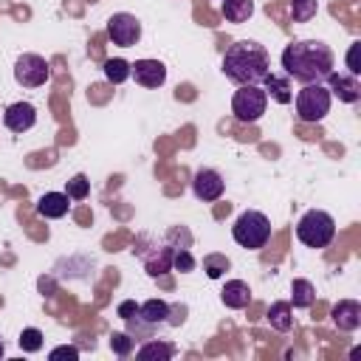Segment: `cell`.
Masks as SVG:
<instances>
[{"instance_id": "13", "label": "cell", "mask_w": 361, "mask_h": 361, "mask_svg": "<svg viewBox=\"0 0 361 361\" xmlns=\"http://www.w3.org/2000/svg\"><path fill=\"white\" fill-rule=\"evenodd\" d=\"M330 322L341 330V333H353L361 327V302L355 299H341L333 305L330 310Z\"/></svg>"}, {"instance_id": "12", "label": "cell", "mask_w": 361, "mask_h": 361, "mask_svg": "<svg viewBox=\"0 0 361 361\" xmlns=\"http://www.w3.org/2000/svg\"><path fill=\"white\" fill-rule=\"evenodd\" d=\"M327 90H330V96H336L338 102H347V104H355L358 99H361V82H358V76H350V73H330L327 79Z\"/></svg>"}, {"instance_id": "1", "label": "cell", "mask_w": 361, "mask_h": 361, "mask_svg": "<svg viewBox=\"0 0 361 361\" xmlns=\"http://www.w3.org/2000/svg\"><path fill=\"white\" fill-rule=\"evenodd\" d=\"M282 68H285L288 79L313 85V82H324L336 71V56H333L330 45L322 39H296V42L285 45Z\"/></svg>"}, {"instance_id": "6", "label": "cell", "mask_w": 361, "mask_h": 361, "mask_svg": "<svg viewBox=\"0 0 361 361\" xmlns=\"http://www.w3.org/2000/svg\"><path fill=\"white\" fill-rule=\"evenodd\" d=\"M265 107H268V96L259 85H240L234 99H231V113L243 124L259 121L265 116Z\"/></svg>"}, {"instance_id": "4", "label": "cell", "mask_w": 361, "mask_h": 361, "mask_svg": "<svg viewBox=\"0 0 361 361\" xmlns=\"http://www.w3.org/2000/svg\"><path fill=\"white\" fill-rule=\"evenodd\" d=\"M296 237L307 248H327L336 237V220L324 209H307L296 223Z\"/></svg>"}, {"instance_id": "32", "label": "cell", "mask_w": 361, "mask_h": 361, "mask_svg": "<svg viewBox=\"0 0 361 361\" xmlns=\"http://www.w3.org/2000/svg\"><path fill=\"white\" fill-rule=\"evenodd\" d=\"M116 313L127 322V319H133V316H138V302L135 299H124V302H118V307H116Z\"/></svg>"}, {"instance_id": "31", "label": "cell", "mask_w": 361, "mask_h": 361, "mask_svg": "<svg viewBox=\"0 0 361 361\" xmlns=\"http://www.w3.org/2000/svg\"><path fill=\"white\" fill-rule=\"evenodd\" d=\"M358 54H361V42L355 39V42H350V48H347V71H350V76H358V73H361Z\"/></svg>"}, {"instance_id": "16", "label": "cell", "mask_w": 361, "mask_h": 361, "mask_svg": "<svg viewBox=\"0 0 361 361\" xmlns=\"http://www.w3.org/2000/svg\"><path fill=\"white\" fill-rule=\"evenodd\" d=\"M175 344L172 341H164V338H147L138 350H135V358L141 361H172L175 358Z\"/></svg>"}, {"instance_id": "22", "label": "cell", "mask_w": 361, "mask_h": 361, "mask_svg": "<svg viewBox=\"0 0 361 361\" xmlns=\"http://www.w3.org/2000/svg\"><path fill=\"white\" fill-rule=\"evenodd\" d=\"M254 14V0H223V17L228 23H248Z\"/></svg>"}, {"instance_id": "15", "label": "cell", "mask_w": 361, "mask_h": 361, "mask_svg": "<svg viewBox=\"0 0 361 361\" xmlns=\"http://www.w3.org/2000/svg\"><path fill=\"white\" fill-rule=\"evenodd\" d=\"M220 302H223L226 307H231V310L248 307V302H251V288H248V282H243V279H228V282L223 285V290H220Z\"/></svg>"}, {"instance_id": "2", "label": "cell", "mask_w": 361, "mask_h": 361, "mask_svg": "<svg viewBox=\"0 0 361 361\" xmlns=\"http://www.w3.org/2000/svg\"><path fill=\"white\" fill-rule=\"evenodd\" d=\"M220 71L234 85H259L271 73V56L257 39H237L226 48Z\"/></svg>"}, {"instance_id": "34", "label": "cell", "mask_w": 361, "mask_h": 361, "mask_svg": "<svg viewBox=\"0 0 361 361\" xmlns=\"http://www.w3.org/2000/svg\"><path fill=\"white\" fill-rule=\"evenodd\" d=\"M3 353H6V347H3V338H0V358H3Z\"/></svg>"}, {"instance_id": "10", "label": "cell", "mask_w": 361, "mask_h": 361, "mask_svg": "<svg viewBox=\"0 0 361 361\" xmlns=\"http://www.w3.org/2000/svg\"><path fill=\"white\" fill-rule=\"evenodd\" d=\"M130 76L141 87H161L166 82V65L161 59H135L130 62Z\"/></svg>"}, {"instance_id": "8", "label": "cell", "mask_w": 361, "mask_h": 361, "mask_svg": "<svg viewBox=\"0 0 361 361\" xmlns=\"http://www.w3.org/2000/svg\"><path fill=\"white\" fill-rule=\"evenodd\" d=\"M51 76V68L45 56L39 54H20L14 62V82L20 87H42Z\"/></svg>"}, {"instance_id": "19", "label": "cell", "mask_w": 361, "mask_h": 361, "mask_svg": "<svg viewBox=\"0 0 361 361\" xmlns=\"http://www.w3.org/2000/svg\"><path fill=\"white\" fill-rule=\"evenodd\" d=\"M172 245H161L158 251H152V254H147L144 257V271L149 274V276H164L166 271H172Z\"/></svg>"}, {"instance_id": "27", "label": "cell", "mask_w": 361, "mask_h": 361, "mask_svg": "<svg viewBox=\"0 0 361 361\" xmlns=\"http://www.w3.org/2000/svg\"><path fill=\"white\" fill-rule=\"evenodd\" d=\"M65 195H68L71 200H85V197L90 195V180H87V175H85V172H76V175L65 183Z\"/></svg>"}, {"instance_id": "25", "label": "cell", "mask_w": 361, "mask_h": 361, "mask_svg": "<svg viewBox=\"0 0 361 361\" xmlns=\"http://www.w3.org/2000/svg\"><path fill=\"white\" fill-rule=\"evenodd\" d=\"M17 344H20L23 353H39L42 344H45V336H42L39 327H25V330L20 333V338H17Z\"/></svg>"}, {"instance_id": "33", "label": "cell", "mask_w": 361, "mask_h": 361, "mask_svg": "<svg viewBox=\"0 0 361 361\" xmlns=\"http://www.w3.org/2000/svg\"><path fill=\"white\" fill-rule=\"evenodd\" d=\"M183 319H186V307L183 305H172L169 307V319H166V324H183Z\"/></svg>"}, {"instance_id": "20", "label": "cell", "mask_w": 361, "mask_h": 361, "mask_svg": "<svg viewBox=\"0 0 361 361\" xmlns=\"http://www.w3.org/2000/svg\"><path fill=\"white\" fill-rule=\"evenodd\" d=\"M316 302V288L310 279H293L290 282V307L307 310Z\"/></svg>"}, {"instance_id": "5", "label": "cell", "mask_w": 361, "mask_h": 361, "mask_svg": "<svg viewBox=\"0 0 361 361\" xmlns=\"http://www.w3.org/2000/svg\"><path fill=\"white\" fill-rule=\"evenodd\" d=\"M330 102L333 96L324 87V82L302 85V90L296 93V118L305 124H319L330 113Z\"/></svg>"}, {"instance_id": "17", "label": "cell", "mask_w": 361, "mask_h": 361, "mask_svg": "<svg viewBox=\"0 0 361 361\" xmlns=\"http://www.w3.org/2000/svg\"><path fill=\"white\" fill-rule=\"evenodd\" d=\"M169 302H164V299H147V302H141L138 305V322L141 324H152V327H158V324H166V319H169Z\"/></svg>"}, {"instance_id": "23", "label": "cell", "mask_w": 361, "mask_h": 361, "mask_svg": "<svg viewBox=\"0 0 361 361\" xmlns=\"http://www.w3.org/2000/svg\"><path fill=\"white\" fill-rule=\"evenodd\" d=\"M102 71H104V79H107V82H113V85H121V82H127V79H130V62H127V59H121V56L104 59Z\"/></svg>"}, {"instance_id": "9", "label": "cell", "mask_w": 361, "mask_h": 361, "mask_svg": "<svg viewBox=\"0 0 361 361\" xmlns=\"http://www.w3.org/2000/svg\"><path fill=\"white\" fill-rule=\"evenodd\" d=\"M192 192H195V197L203 200V203L220 200L223 192H226L223 175H220L217 169H212V166H200V169L195 172V178H192Z\"/></svg>"}, {"instance_id": "11", "label": "cell", "mask_w": 361, "mask_h": 361, "mask_svg": "<svg viewBox=\"0 0 361 361\" xmlns=\"http://www.w3.org/2000/svg\"><path fill=\"white\" fill-rule=\"evenodd\" d=\"M3 124L11 133H25L37 124V107L31 102H14L3 110Z\"/></svg>"}, {"instance_id": "21", "label": "cell", "mask_w": 361, "mask_h": 361, "mask_svg": "<svg viewBox=\"0 0 361 361\" xmlns=\"http://www.w3.org/2000/svg\"><path fill=\"white\" fill-rule=\"evenodd\" d=\"M268 324L274 327V330H279V333H288L290 327H293V307H290V302H274L271 307H268Z\"/></svg>"}, {"instance_id": "3", "label": "cell", "mask_w": 361, "mask_h": 361, "mask_svg": "<svg viewBox=\"0 0 361 361\" xmlns=\"http://www.w3.org/2000/svg\"><path fill=\"white\" fill-rule=\"evenodd\" d=\"M231 237L240 248H248V251H259L265 248V243L271 240V220L257 212V209H245L234 226H231Z\"/></svg>"}, {"instance_id": "14", "label": "cell", "mask_w": 361, "mask_h": 361, "mask_svg": "<svg viewBox=\"0 0 361 361\" xmlns=\"http://www.w3.org/2000/svg\"><path fill=\"white\" fill-rule=\"evenodd\" d=\"M68 209H71V197L65 192H45L37 200V214L45 220H59L68 214Z\"/></svg>"}, {"instance_id": "18", "label": "cell", "mask_w": 361, "mask_h": 361, "mask_svg": "<svg viewBox=\"0 0 361 361\" xmlns=\"http://www.w3.org/2000/svg\"><path fill=\"white\" fill-rule=\"evenodd\" d=\"M265 96H271L276 104H290L293 102V90H290V79L288 76H276V73H268L265 79Z\"/></svg>"}, {"instance_id": "7", "label": "cell", "mask_w": 361, "mask_h": 361, "mask_svg": "<svg viewBox=\"0 0 361 361\" xmlns=\"http://www.w3.org/2000/svg\"><path fill=\"white\" fill-rule=\"evenodd\" d=\"M107 39L118 48H133L141 39V20L130 11H116L107 17Z\"/></svg>"}, {"instance_id": "30", "label": "cell", "mask_w": 361, "mask_h": 361, "mask_svg": "<svg viewBox=\"0 0 361 361\" xmlns=\"http://www.w3.org/2000/svg\"><path fill=\"white\" fill-rule=\"evenodd\" d=\"M48 358H51V361H62V358L76 361V358H79V347H76V344H59V347H54V350L48 353Z\"/></svg>"}, {"instance_id": "28", "label": "cell", "mask_w": 361, "mask_h": 361, "mask_svg": "<svg viewBox=\"0 0 361 361\" xmlns=\"http://www.w3.org/2000/svg\"><path fill=\"white\" fill-rule=\"evenodd\" d=\"M110 350L118 358H127L135 350V336L133 333H110Z\"/></svg>"}, {"instance_id": "29", "label": "cell", "mask_w": 361, "mask_h": 361, "mask_svg": "<svg viewBox=\"0 0 361 361\" xmlns=\"http://www.w3.org/2000/svg\"><path fill=\"white\" fill-rule=\"evenodd\" d=\"M195 265H197V259L192 257L189 248H175V251H172V271L189 274V271H195Z\"/></svg>"}, {"instance_id": "26", "label": "cell", "mask_w": 361, "mask_h": 361, "mask_svg": "<svg viewBox=\"0 0 361 361\" xmlns=\"http://www.w3.org/2000/svg\"><path fill=\"white\" fill-rule=\"evenodd\" d=\"M319 11V0H290V17L293 23H310Z\"/></svg>"}, {"instance_id": "24", "label": "cell", "mask_w": 361, "mask_h": 361, "mask_svg": "<svg viewBox=\"0 0 361 361\" xmlns=\"http://www.w3.org/2000/svg\"><path fill=\"white\" fill-rule=\"evenodd\" d=\"M228 268H231V259H228L226 254H217V251H214V254H206V257H203V271H206L209 279H220Z\"/></svg>"}]
</instances>
